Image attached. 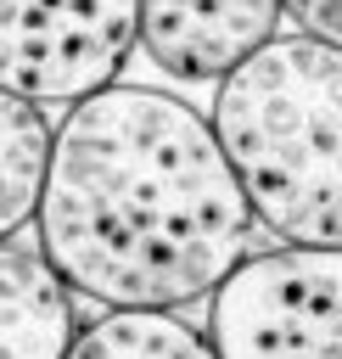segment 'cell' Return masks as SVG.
Here are the masks:
<instances>
[{"instance_id": "cell-4", "label": "cell", "mask_w": 342, "mask_h": 359, "mask_svg": "<svg viewBox=\"0 0 342 359\" xmlns=\"http://www.w3.org/2000/svg\"><path fill=\"white\" fill-rule=\"evenodd\" d=\"M135 56V0H0V90L73 107Z\"/></svg>"}, {"instance_id": "cell-5", "label": "cell", "mask_w": 342, "mask_h": 359, "mask_svg": "<svg viewBox=\"0 0 342 359\" xmlns=\"http://www.w3.org/2000/svg\"><path fill=\"white\" fill-rule=\"evenodd\" d=\"M280 34V0H135V50L174 84H219Z\"/></svg>"}, {"instance_id": "cell-1", "label": "cell", "mask_w": 342, "mask_h": 359, "mask_svg": "<svg viewBox=\"0 0 342 359\" xmlns=\"http://www.w3.org/2000/svg\"><path fill=\"white\" fill-rule=\"evenodd\" d=\"M34 230L67 292L101 309H185L247 258L252 208L202 112L107 84L50 129Z\"/></svg>"}, {"instance_id": "cell-8", "label": "cell", "mask_w": 342, "mask_h": 359, "mask_svg": "<svg viewBox=\"0 0 342 359\" xmlns=\"http://www.w3.org/2000/svg\"><path fill=\"white\" fill-rule=\"evenodd\" d=\"M45 157H50L45 107L0 90V241L34 219L39 185H45Z\"/></svg>"}, {"instance_id": "cell-6", "label": "cell", "mask_w": 342, "mask_h": 359, "mask_svg": "<svg viewBox=\"0 0 342 359\" xmlns=\"http://www.w3.org/2000/svg\"><path fill=\"white\" fill-rule=\"evenodd\" d=\"M73 292L11 236L0 241V359H62L73 342Z\"/></svg>"}, {"instance_id": "cell-7", "label": "cell", "mask_w": 342, "mask_h": 359, "mask_svg": "<svg viewBox=\"0 0 342 359\" xmlns=\"http://www.w3.org/2000/svg\"><path fill=\"white\" fill-rule=\"evenodd\" d=\"M62 359H213L207 337L174 320V309H107L73 331Z\"/></svg>"}, {"instance_id": "cell-2", "label": "cell", "mask_w": 342, "mask_h": 359, "mask_svg": "<svg viewBox=\"0 0 342 359\" xmlns=\"http://www.w3.org/2000/svg\"><path fill=\"white\" fill-rule=\"evenodd\" d=\"M252 224L280 247H342V56L308 34H269L241 56L207 118Z\"/></svg>"}, {"instance_id": "cell-9", "label": "cell", "mask_w": 342, "mask_h": 359, "mask_svg": "<svg viewBox=\"0 0 342 359\" xmlns=\"http://www.w3.org/2000/svg\"><path fill=\"white\" fill-rule=\"evenodd\" d=\"M280 17H292L308 39L342 45V0H280Z\"/></svg>"}, {"instance_id": "cell-3", "label": "cell", "mask_w": 342, "mask_h": 359, "mask_svg": "<svg viewBox=\"0 0 342 359\" xmlns=\"http://www.w3.org/2000/svg\"><path fill=\"white\" fill-rule=\"evenodd\" d=\"M207 297L213 359H342V247L247 252Z\"/></svg>"}]
</instances>
